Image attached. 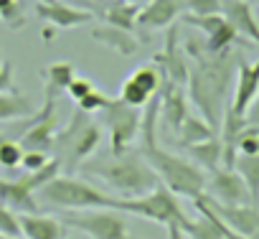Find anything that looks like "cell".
<instances>
[{"label": "cell", "mask_w": 259, "mask_h": 239, "mask_svg": "<svg viewBox=\"0 0 259 239\" xmlns=\"http://www.w3.org/2000/svg\"><path fill=\"white\" fill-rule=\"evenodd\" d=\"M153 64L160 69L163 79L178 84V87H186L188 82V61H186V54L178 44V26H173L168 31V38H165V46L163 51H158L153 56Z\"/></svg>", "instance_id": "cell-12"}, {"label": "cell", "mask_w": 259, "mask_h": 239, "mask_svg": "<svg viewBox=\"0 0 259 239\" xmlns=\"http://www.w3.org/2000/svg\"><path fill=\"white\" fill-rule=\"evenodd\" d=\"M127 3H135V6H143V3H148V0H127Z\"/></svg>", "instance_id": "cell-42"}, {"label": "cell", "mask_w": 259, "mask_h": 239, "mask_svg": "<svg viewBox=\"0 0 259 239\" xmlns=\"http://www.w3.org/2000/svg\"><path fill=\"white\" fill-rule=\"evenodd\" d=\"M59 171H61V161H59V158H51V161H49V163H46L41 171L26 173V176H21L18 181H21V183H23V186H26L31 193H38V191H41V188H44L49 181H54V178L59 176Z\"/></svg>", "instance_id": "cell-27"}, {"label": "cell", "mask_w": 259, "mask_h": 239, "mask_svg": "<svg viewBox=\"0 0 259 239\" xmlns=\"http://www.w3.org/2000/svg\"><path fill=\"white\" fill-rule=\"evenodd\" d=\"M66 229L84 231L89 239H130V226L117 209H84L61 216Z\"/></svg>", "instance_id": "cell-9"}, {"label": "cell", "mask_w": 259, "mask_h": 239, "mask_svg": "<svg viewBox=\"0 0 259 239\" xmlns=\"http://www.w3.org/2000/svg\"><path fill=\"white\" fill-rule=\"evenodd\" d=\"M56 33H59V28H54V26H46V28H44V31H41V38H44V41H46V44H51V41H54V36H56Z\"/></svg>", "instance_id": "cell-40"}, {"label": "cell", "mask_w": 259, "mask_h": 239, "mask_svg": "<svg viewBox=\"0 0 259 239\" xmlns=\"http://www.w3.org/2000/svg\"><path fill=\"white\" fill-rule=\"evenodd\" d=\"M186 13V0H148L138 13V28L160 31Z\"/></svg>", "instance_id": "cell-15"}, {"label": "cell", "mask_w": 259, "mask_h": 239, "mask_svg": "<svg viewBox=\"0 0 259 239\" xmlns=\"http://www.w3.org/2000/svg\"><path fill=\"white\" fill-rule=\"evenodd\" d=\"M236 239H259V231H256V234H251V236H236Z\"/></svg>", "instance_id": "cell-41"}, {"label": "cell", "mask_w": 259, "mask_h": 239, "mask_svg": "<svg viewBox=\"0 0 259 239\" xmlns=\"http://www.w3.org/2000/svg\"><path fill=\"white\" fill-rule=\"evenodd\" d=\"M188 117V94L183 92V87L163 79L160 87V120L168 123V128L173 133H178Z\"/></svg>", "instance_id": "cell-17"}, {"label": "cell", "mask_w": 259, "mask_h": 239, "mask_svg": "<svg viewBox=\"0 0 259 239\" xmlns=\"http://www.w3.org/2000/svg\"><path fill=\"white\" fill-rule=\"evenodd\" d=\"M117 211L130 214V216H140V219H148V221L163 224V226L178 224L183 231L193 221V219H188V214L178 204V196L170 188H165L163 183L155 186L150 193L138 196V198H117Z\"/></svg>", "instance_id": "cell-6"}, {"label": "cell", "mask_w": 259, "mask_h": 239, "mask_svg": "<svg viewBox=\"0 0 259 239\" xmlns=\"http://www.w3.org/2000/svg\"><path fill=\"white\" fill-rule=\"evenodd\" d=\"M0 234H11V236H18L21 234L18 214L11 211L6 204H0Z\"/></svg>", "instance_id": "cell-34"}, {"label": "cell", "mask_w": 259, "mask_h": 239, "mask_svg": "<svg viewBox=\"0 0 259 239\" xmlns=\"http://www.w3.org/2000/svg\"><path fill=\"white\" fill-rule=\"evenodd\" d=\"M97 87H94V82L89 79V76H76L69 87H66V94L74 99V102H79L81 97H87L89 92H94Z\"/></svg>", "instance_id": "cell-36"}, {"label": "cell", "mask_w": 259, "mask_h": 239, "mask_svg": "<svg viewBox=\"0 0 259 239\" xmlns=\"http://www.w3.org/2000/svg\"><path fill=\"white\" fill-rule=\"evenodd\" d=\"M186 51L191 56V69H188V82H186L188 102L196 104L203 120L219 133L221 117L226 109V94L234 82V69L239 64V56L231 49L224 54H208L196 38H188Z\"/></svg>", "instance_id": "cell-1"}, {"label": "cell", "mask_w": 259, "mask_h": 239, "mask_svg": "<svg viewBox=\"0 0 259 239\" xmlns=\"http://www.w3.org/2000/svg\"><path fill=\"white\" fill-rule=\"evenodd\" d=\"M259 94V59L254 64H246L239 59L236 64V84H234V99H231V109L236 114H246V109L251 107V102Z\"/></svg>", "instance_id": "cell-16"}, {"label": "cell", "mask_w": 259, "mask_h": 239, "mask_svg": "<svg viewBox=\"0 0 259 239\" xmlns=\"http://www.w3.org/2000/svg\"><path fill=\"white\" fill-rule=\"evenodd\" d=\"M208 193L219 204H254L244 178L234 168H216L206 183Z\"/></svg>", "instance_id": "cell-13"}, {"label": "cell", "mask_w": 259, "mask_h": 239, "mask_svg": "<svg viewBox=\"0 0 259 239\" xmlns=\"http://www.w3.org/2000/svg\"><path fill=\"white\" fill-rule=\"evenodd\" d=\"M0 204H6L16 214H36L38 211V198L21 181H11V178H0Z\"/></svg>", "instance_id": "cell-22"}, {"label": "cell", "mask_w": 259, "mask_h": 239, "mask_svg": "<svg viewBox=\"0 0 259 239\" xmlns=\"http://www.w3.org/2000/svg\"><path fill=\"white\" fill-rule=\"evenodd\" d=\"M61 92H56L54 87L46 84L44 89V104L38 112H33L31 117H26L23 125H16L13 133L21 135V148L23 150H41V153H51L56 148V135H59V117H56V97Z\"/></svg>", "instance_id": "cell-7"}, {"label": "cell", "mask_w": 259, "mask_h": 239, "mask_svg": "<svg viewBox=\"0 0 259 239\" xmlns=\"http://www.w3.org/2000/svg\"><path fill=\"white\" fill-rule=\"evenodd\" d=\"M158 120H160V92L143 107V128H140V155L150 163V168L158 173L160 183L170 188L176 196L196 198L206 193L208 173L196 166L193 161L176 155L158 145Z\"/></svg>", "instance_id": "cell-2"}, {"label": "cell", "mask_w": 259, "mask_h": 239, "mask_svg": "<svg viewBox=\"0 0 259 239\" xmlns=\"http://www.w3.org/2000/svg\"><path fill=\"white\" fill-rule=\"evenodd\" d=\"M186 13L191 16H219L221 0H186Z\"/></svg>", "instance_id": "cell-33"}, {"label": "cell", "mask_w": 259, "mask_h": 239, "mask_svg": "<svg viewBox=\"0 0 259 239\" xmlns=\"http://www.w3.org/2000/svg\"><path fill=\"white\" fill-rule=\"evenodd\" d=\"M76 79V69L71 61H54L46 69V84L54 87L56 92H66V87Z\"/></svg>", "instance_id": "cell-28"}, {"label": "cell", "mask_w": 259, "mask_h": 239, "mask_svg": "<svg viewBox=\"0 0 259 239\" xmlns=\"http://www.w3.org/2000/svg\"><path fill=\"white\" fill-rule=\"evenodd\" d=\"M246 120L251 125H259V94H256V99L251 102V107L246 109Z\"/></svg>", "instance_id": "cell-38"}, {"label": "cell", "mask_w": 259, "mask_h": 239, "mask_svg": "<svg viewBox=\"0 0 259 239\" xmlns=\"http://www.w3.org/2000/svg\"><path fill=\"white\" fill-rule=\"evenodd\" d=\"M81 171L102 178L109 186V191L119 193V198H138L160 186L158 173L140 153H124L102 163H81Z\"/></svg>", "instance_id": "cell-3"}, {"label": "cell", "mask_w": 259, "mask_h": 239, "mask_svg": "<svg viewBox=\"0 0 259 239\" xmlns=\"http://www.w3.org/2000/svg\"><path fill=\"white\" fill-rule=\"evenodd\" d=\"M38 204L61 209V211H84V209H117V196L104 193L102 188L74 178L56 176L38 191Z\"/></svg>", "instance_id": "cell-4"}, {"label": "cell", "mask_w": 259, "mask_h": 239, "mask_svg": "<svg viewBox=\"0 0 259 239\" xmlns=\"http://www.w3.org/2000/svg\"><path fill=\"white\" fill-rule=\"evenodd\" d=\"M219 133L206 123V120H201V117H193V114H188L186 117V123H183V128L178 130V138H181V145L183 148H188V145H196V143H203V140H208V138H216Z\"/></svg>", "instance_id": "cell-25"}, {"label": "cell", "mask_w": 259, "mask_h": 239, "mask_svg": "<svg viewBox=\"0 0 259 239\" xmlns=\"http://www.w3.org/2000/svg\"><path fill=\"white\" fill-rule=\"evenodd\" d=\"M236 155H259V125H246L239 135H236Z\"/></svg>", "instance_id": "cell-31"}, {"label": "cell", "mask_w": 259, "mask_h": 239, "mask_svg": "<svg viewBox=\"0 0 259 239\" xmlns=\"http://www.w3.org/2000/svg\"><path fill=\"white\" fill-rule=\"evenodd\" d=\"M0 21L11 31H18L26 26V8L23 0H0Z\"/></svg>", "instance_id": "cell-29"}, {"label": "cell", "mask_w": 259, "mask_h": 239, "mask_svg": "<svg viewBox=\"0 0 259 239\" xmlns=\"http://www.w3.org/2000/svg\"><path fill=\"white\" fill-rule=\"evenodd\" d=\"M33 11L46 26H54L59 31L79 28V26L94 21V13H89L87 8L81 11V8L59 3V0H38V3H33Z\"/></svg>", "instance_id": "cell-14"}, {"label": "cell", "mask_w": 259, "mask_h": 239, "mask_svg": "<svg viewBox=\"0 0 259 239\" xmlns=\"http://www.w3.org/2000/svg\"><path fill=\"white\" fill-rule=\"evenodd\" d=\"M99 123H104L109 133V153L112 158H119L130 150L143 128V109L122 102L119 97H112L109 104L99 112Z\"/></svg>", "instance_id": "cell-8"}, {"label": "cell", "mask_w": 259, "mask_h": 239, "mask_svg": "<svg viewBox=\"0 0 259 239\" xmlns=\"http://www.w3.org/2000/svg\"><path fill=\"white\" fill-rule=\"evenodd\" d=\"M221 16L231 23L236 36L249 38L254 46H259V21L246 0H221Z\"/></svg>", "instance_id": "cell-18"}, {"label": "cell", "mask_w": 259, "mask_h": 239, "mask_svg": "<svg viewBox=\"0 0 259 239\" xmlns=\"http://www.w3.org/2000/svg\"><path fill=\"white\" fill-rule=\"evenodd\" d=\"M143 6H135V3H127V0H104L102 8H94V16L104 18L109 26H117V28H124L133 33L138 28V13H140Z\"/></svg>", "instance_id": "cell-20"}, {"label": "cell", "mask_w": 259, "mask_h": 239, "mask_svg": "<svg viewBox=\"0 0 259 239\" xmlns=\"http://www.w3.org/2000/svg\"><path fill=\"white\" fill-rule=\"evenodd\" d=\"M188 158L201 166L206 173H213L216 168L224 166V145H221V138H208L203 143H196V145H188Z\"/></svg>", "instance_id": "cell-23"}, {"label": "cell", "mask_w": 259, "mask_h": 239, "mask_svg": "<svg viewBox=\"0 0 259 239\" xmlns=\"http://www.w3.org/2000/svg\"><path fill=\"white\" fill-rule=\"evenodd\" d=\"M23 161V148L21 143L11 140L8 135H0V168L6 171H16Z\"/></svg>", "instance_id": "cell-30"}, {"label": "cell", "mask_w": 259, "mask_h": 239, "mask_svg": "<svg viewBox=\"0 0 259 239\" xmlns=\"http://www.w3.org/2000/svg\"><path fill=\"white\" fill-rule=\"evenodd\" d=\"M92 38L99 41L102 46L112 49L114 54H122V56H133L140 49V41L135 38V33H130L124 28H117V26H109V23L94 26L92 28Z\"/></svg>", "instance_id": "cell-21"}, {"label": "cell", "mask_w": 259, "mask_h": 239, "mask_svg": "<svg viewBox=\"0 0 259 239\" xmlns=\"http://www.w3.org/2000/svg\"><path fill=\"white\" fill-rule=\"evenodd\" d=\"M109 99H112L109 94L94 89V92H89L87 97H81V99L76 102V107H79L81 112H87V114H94V112H102V109L109 104Z\"/></svg>", "instance_id": "cell-32"}, {"label": "cell", "mask_w": 259, "mask_h": 239, "mask_svg": "<svg viewBox=\"0 0 259 239\" xmlns=\"http://www.w3.org/2000/svg\"><path fill=\"white\" fill-rule=\"evenodd\" d=\"M49 161H51V155H49V153H41V150H23L21 168H23L26 173H33V171H41Z\"/></svg>", "instance_id": "cell-35"}, {"label": "cell", "mask_w": 259, "mask_h": 239, "mask_svg": "<svg viewBox=\"0 0 259 239\" xmlns=\"http://www.w3.org/2000/svg\"><path fill=\"white\" fill-rule=\"evenodd\" d=\"M102 143V128L97 120H92V114L81 112L79 107H74L66 128L56 135V148H59V161L66 163L69 171L79 168Z\"/></svg>", "instance_id": "cell-5"}, {"label": "cell", "mask_w": 259, "mask_h": 239, "mask_svg": "<svg viewBox=\"0 0 259 239\" xmlns=\"http://www.w3.org/2000/svg\"><path fill=\"white\" fill-rule=\"evenodd\" d=\"M163 87V74L155 64H148V66H140L135 69L133 74H130L122 87H119V99L127 102V104H133V107H145Z\"/></svg>", "instance_id": "cell-10"}, {"label": "cell", "mask_w": 259, "mask_h": 239, "mask_svg": "<svg viewBox=\"0 0 259 239\" xmlns=\"http://www.w3.org/2000/svg\"><path fill=\"white\" fill-rule=\"evenodd\" d=\"M36 112L33 102L26 94L18 92H0V123H13V120H26Z\"/></svg>", "instance_id": "cell-24"}, {"label": "cell", "mask_w": 259, "mask_h": 239, "mask_svg": "<svg viewBox=\"0 0 259 239\" xmlns=\"http://www.w3.org/2000/svg\"><path fill=\"white\" fill-rule=\"evenodd\" d=\"M168 239H186V231L178 226V224H168Z\"/></svg>", "instance_id": "cell-39"}, {"label": "cell", "mask_w": 259, "mask_h": 239, "mask_svg": "<svg viewBox=\"0 0 259 239\" xmlns=\"http://www.w3.org/2000/svg\"><path fill=\"white\" fill-rule=\"evenodd\" d=\"M206 206L239 236H251L259 231V209L254 204H219L203 193Z\"/></svg>", "instance_id": "cell-11"}, {"label": "cell", "mask_w": 259, "mask_h": 239, "mask_svg": "<svg viewBox=\"0 0 259 239\" xmlns=\"http://www.w3.org/2000/svg\"><path fill=\"white\" fill-rule=\"evenodd\" d=\"M234 171L244 178V183L251 193V201L256 204L259 201V155H236Z\"/></svg>", "instance_id": "cell-26"}, {"label": "cell", "mask_w": 259, "mask_h": 239, "mask_svg": "<svg viewBox=\"0 0 259 239\" xmlns=\"http://www.w3.org/2000/svg\"><path fill=\"white\" fill-rule=\"evenodd\" d=\"M21 234L26 239H66V224L61 219L46 216L41 211L36 214H18Z\"/></svg>", "instance_id": "cell-19"}, {"label": "cell", "mask_w": 259, "mask_h": 239, "mask_svg": "<svg viewBox=\"0 0 259 239\" xmlns=\"http://www.w3.org/2000/svg\"><path fill=\"white\" fill-rule=\"evenodd\" d=\"M0 239H21V236H11V234H0Z\"/></svg>", "instance_id": "cell-43"}, {"label": "cell", "mask_w": 259, "mask_h": 239, "mask_svg": "<svg viewBox=\"0 0 259 239\" xmlns=\"http://www.w3.org/2000/svg\"><path fill=\"white\" fill-rule=\"evenodd\" d=\"M13 89V66L11 61L0 59V92H11Z\"/></svg>", "instance_id": "cell-37"}]
</instances>
